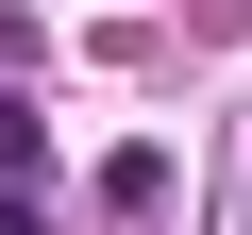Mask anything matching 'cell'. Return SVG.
Listing matches in <instances>:
<instances>
[{
	"mask_svg": "<svg viewBox=\"0 0 252 235\" xmlns=\"http://www.w3.org/2000/svg\"><path fill=\"white\" fill-rule=\"evenodd\" d=\"M0 235H51V218H34V185H0Z\"/></svg>",
	"mask_w": 252,
	"mask_h": 235,
	"instance_id": "3",
	"label": "cell"
},
{
	"mask_svg": "<svg viewBox=\"0 0 252 235\" xmlns=\"http://www.w3.org/2000/svg\"><path fill=\"white\" fill-rule=\"evenodd\" d=\"M34 168H51V118H34L17 84H0V185H34Z\"/></svg>",
	"mask_w": 252,
	"mask_h": 235,
	"instance_id": "2",
	"label": "cell"
},
{
	"mask_svg": "<svg viewBox=\"0 0 252 235\" xmlns=\"http://www.w3.org/2000/svg\"><path fill=\"white\" fill-rule=\"evenodd\" d=\"M101 218H168V151H101Z\"/></svg>",
	"mask_w": 252,
	"mask_h": 235,
	"instance_id": "1",
	"label": "cell"
}]
</instances>
